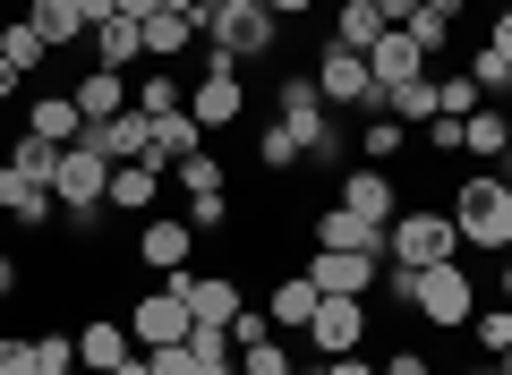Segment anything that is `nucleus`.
Instances as JSON below:
<instances>
[{"label":"nucleus","instance_id":"nucleus-18","mask_svg":"<svg viewBox=\"0 0 512 375\" xmlns=\"http://www.w3.org/2000/svg\"><path fill=\"white\" fill-rule=\"evenodd\" d=\"M146 120H154V111H146ZM188 154H205V128L188 120V103H180V111H163V120H154V154H146V162H154V171H180Z\"/></svg>","mask_w":512,"mask_h":375},{"label":"nucleus","instance_id":"nucleus-29","mask_svg":"<svg viewBox=\"0 0 512 375\" xmlns=\"http://www.w3.org/2000/svg\"><path fill=\"white\" fill-rule=\"evenodd\" d=\"M248 137H256V162H265V171H299V162H308L282 120H248Z\"/></svg>","mask_w":512,"mask_h":375},{"label":"nucleus","instance_id":"nucleus-45","mask_svg":"<svg viewBox=\"0 0 512 375\" xmlns=\"http://www.w3.org/2000/svg\"><path fill=\"white\" fill-rule=\"evenodd\" d=\"M77 18H86V35H94V26H111V18H120V0H77Z\"/></svg>","mask_w":512,"mask_h":375},{"label":"nucleus","instance_id":"nucleus-42","mask_svg":"<svg viewBox=\"0 0 512 375\" xmlns=\"http://www.w3.org/2000/svg\"><path fill=\"white\" fill-rule=\"evenodd\" d=\"M146 367H154V375H197V367H188V341H171V350H146Z\"/></svg>","mask_w":512,"mask_h":375},{"label":"nucleus","instance_id":"nucleus-26","mask_svg":"<svg viewBox=\"0 0 512 375\" xmlns=\"http://www.w3.org/2000/svg\"><path fill=\"white\" fill-rule=\"evenodd\" d=\"M0 60H9V69H18V77H35V69H52V43H43L35 35V26H26V18H0Z\"/></svg>","mask_w":512,"mask_h":375},{"label":"nucleus","instance_id":"nucleus-24","mask_svg":"<svg viewBox=\"0 0 512 375\" xmlns=\"http://www.w3.org/2000/svg\"><path fill=\"white\" fill-rule=\"evenodd\" d=\"M26 26H35L52 52H69V43H86V18H77V0H26Z\"/></svg>","mask_w":512,"mask_h":375},{"label":"nucleus","instance_id":"nucleus-44","mask_svg":"<svg viewBox=\"0 0 512 375\" xmlns=\"http://www.w3.org/2000/svg\"><path fill=\"white\" fill-rule=\"evenodd\" d=\"M487 52H504V60H512V0H504V9L487 18Z\"/></svg>","mask_w":512,"mask_h":375},{"label":"nucleus","instance_id":"nucleus-41","mask_svg":"<svg viewBox=\"0 0 512 375\" xmlns=\"http://www.w3.org/2000/svg\"><path fill=\"white\" fill-rule=\"evenodd\" d=\"M427 154H461V120L436 111V120H427Z\"/></svg>","mask_w":512,"mask_h":375},{"label":"nucleus","instance_id":"nucleus-25","mask_svg":"<svg viewBox=\"0 0 512 375\" xmlns=\"http://www.w3.org/2000/svg\"><path fill=\"white\" fill-rule=\"evenodd\" d=\"M333 43H342V52H376L384 43V9L376 0H342V9H333Z\"/></svg>","mask_w":512,"mask_h":375},{"label":"nucleus","instance_id":"nucleus-37","mask_svg":"<svg viewBox=\"0 0 512 375\" xmlns=\"http://www.w3.org/2000/svg\"><path fill=\"white\" fill-rule=\"evenodd\" d=\"M35 375H77V333H35Z\"/></svg>","mask_w":512,"mask_h":375},{"label":"nucleus","instance_id":"nucleus-53","mask_svg":"<svg viewBox=\"0 0 512 375\" xmlns=\"http://www.w3.org/2000/svg\"><path fill=\"white\" fill-rule=\"evenodd\" d=\"M495 290H504V307H512V256H504V265H495Z\"/></svg>","mask_w":512,"mask_h":375},{"label":"nucleus","instance_id":"nucleus-11","mask_svg":"<svg viewBox=\"0 0 512 375\" xmlns=\"http://www.w3.org/2000/svg\"><path fill=\"white\" fill-rule=\"evenodd\" d=\"M0 214L18 222V231H52L60 197H52V188H43V179H26L18 162H0Z\"/></svg>","mask_w":512,"mask_h":375},{"label":"nucleus","instance_id":"nucleus-28","mask_svg":"<svg viewBox=\"0 0 512 375\" xmlns=\"http://www.w3.org/2000/svg\"><path fill=\"white\" fill-rule=\"evenodd\" d=\"M402 145H410V128L393 120V111H367V128H359V154L376 162V171H384V162H402Z\"/></svg>","mask_w":512,"mask_h":375},{"label":"nucleus","instance_id":"nucleus-17","mask_svg":"<svg viewBox=\"0 0 512 375\" xmlns=\"http://www.w3.org/2000/svg\"><path fill=\"white\" fill-rule=\"evenodd\" d=\"M86 60H94V69H137V60H146V26H137V18H111V26H94V35H86Z\"/></svg>","mask_w":512,"mask_h":375},{"label":"nucleus","instance_id":"nucleus-14","mask_svg":"<svg viewBox=\"0 0 512 375\" xmlns=\"http://www.w3.org/2000/svg\"><path fill=\"white\" fill-rule=\"evenodd\" d=\"M120 358H137V341H128V324H120V316L77 324V375H111Z\"/></svg>","mask_w":512,"mask_h":375},{"label":"nucleus","instance_id":"nucleus-39","mask_svg":"<svg viewBox=\"0 0 512 375\" xmlns=\"http://www.w3.org/2000/svg\"><path fill=\"white\" fill-rule=\"evenodd\" d=\"M0 375H35V333H0Z\"/></svg>","mask_w":512,"mask_h":375},{"label":"nucleus","instance_id":"nucleus-33","mask_svg":"<svg viewBox=\"0 0 512 375\" xmlns=\"http://www.w3.org/2000/svg\"><path fill=\"white\" fill-rule=\"evenodd\" d=\"M60 154H69V145H52V137H35V128H26V137L9 145V162H18L26 179H43V188H52V171H60Z\"/></svg>","mask_w":512,"mask_h":375},{"label":"nucleus","instance_id":"nucleus-5","mask_svg":"<svg viewBox=\"0 0 512 375\" xmlns=\"http://www.w3.org/2000/svg\"><path fill=\"white\" fill-rule=\"evenodd\" d=\"M308 341L316 358H359L367 350V299H316V316H308Z\"/></svg>","mask_w":512,"mask_h":375},{"label":"nucleus","instance_id":"nucleus-22","mask_svg":"<svg viewBox=\"0 0 512 375\" xmlns=\"http://www.w3.org/2000/svg\"><path fill=\"white\" fill-rule=\"evenodd\" d=\"M308 316H316V282L308 273H291V282L265 290V324H274V333H308Z\"/></svg>","mask_w":512,"mask_h":375},{"label":"nucleus","instance_id":"nucleus-38","mask_svg":"<svg viewBox=\"0 0 512 375\" xmlns=\"http://www.w3.org/2000/svg\"><path fill=\"white\" fill-rule=\"evenodd\" d=\"M171 188H188V197H214V188H222V162H214V154H188L180 171H171Z\"/></svg>","mask_w":512,"mask_h":375},{"label":"nucleus","instance_id":"nucleus-27","mask_svg":"<svg viewBox=\"0 0 512 375\" xmlns=\"http://www.w3.org/2000/svg\"><path fill=\"white\" fill-rule=\"evenodd\" d=\"M197 35H205L197 18H180V9H154V18H146V60H180Z\"/></svg>","mask_w":512,"mask_h":375},{"label":"nucleus","instance_id":"nucleus-49","mask_svg":"<svg viewBox=\"0 0 512 375\" xmlns=\"http://www.w3.org/2000/svg\"><path fill=\"white\" fill-rule=\"evenodd\" d=\"M9 290H18V256L0 248V299H9Z\"/></svg>","mask_w":512,"mask_h":375},{"label":"nucleus","instance_id":"nucleus-4","mask_svg":"<svg viewBox=\"0 0 512 375\" xmlns=\"http://www.w3.org/2000/svg\"><path fill=\"white\" fill-rule=\"evenodd\" d=\"M316 94H325V111H384L376 77H367V52H342V43H325V60H316Z\"/></svg>","mask_w":512,"mask_h":375},{"label":"nucleus","instance_id":"nucleus-9","mask_svg":"<svg viewBox=\"0 0 512 375\" xmlns=\"http://www.w3.org/2000/svg\"><path fill=\"white\" fill-rule=\"evenodd\" d=\"M308 282H316V299H367V290L384 282V265H376V256H350V248H316L308 256Z\"/></svg>","mask_w":512,"mask_h":375},{"label":"nucleus","instance_id":"nucleus-19","mask_svg":"<svg viewBox=\"0 0 512 375\" xmlns=\"http://www.w3.org/2000/svg\"><path fill=\"white\" fill-rule=\"evenodd\" d=\"M163 179L171 171H154V162H120V171H111V214H137V222H146L154 214V197H163Z\"/></svg>","mask_w":512,"mask_h":375},{"label":"nucleus","instance_id":"nucleus-54","mask_svg":"<svg viewBox=\"0 0 512 375\" xmlns=\"http://www.w3.org/2000/svg\"><path fill=\"white\" fill-rule=\"evenodd\" d=\"M461 375H504V367H495V358H478V367H461Z\"/></svg>","mask_w":512,"mask_h":375},{"label":"nucleus","instance_id":"nucleus-10","mask_svg":"<svg viewBox=\"0 0 512 375\" xmlns=\"http://www.w3.org/2000/svg\"><path fill=\"white\" fill-rule=\"evenodd\" d=\"M171 290L188 299V316H197V324H231L239 307H248L239 273H171Z\"/></svg>","mask_w":512,"mask_h":375},{"label":"nucleus","instance_id":"nucleus-7","mask_svg":"<svg viewBox=\"0 0 512 375\" xmlns=\"http://www.w3.org/2000/svg\"><path fill=\"white\" fill-rule=\"evenodd\" d=\"M128 341H137V350H171V341H188V299L180 290H146V299L128 307Z\"/></svg>","mask_w":512,"mask_h":375},{"label":"nucleus","instance_id":"nucleus-32","mask_svg":"<svg viewBox=\"0 0 512 375\" xmlns=\"http://www.w3.org/2000/svg\"><path fill=\"white\" fill-rule=\"evenodd\" d=\"M478 103H487V94H478L470 69H436V111H444V120H470Z\"/></svg>","mask_w":512,"mask_h":375},{"label":"nucleus","instance_id":"nucleus-1","mask_svg":"<svg viewBox=\"0 0 512 375\" xmlns=\"http://www.w3.org/2000/svg\"><path fill=\"white\" fill-rule=\"evenodd\" d=\"M384 290H393L402 307H419L436 333H461V324L478 316V282H470V265H461V256H453V265H427V273L384 265Z\"/></svg>","mask_w":512,"mask_h":375},{"label":"nucleus","instance_id":"nucleus-46","mask_svg":"<svg viewBox=\"0 0 512 375\" xmlns=\"http://www.w3.org/2000/svg\"><path fill=\"white\" fill-rule=\"evenodd\" d=\"M316 375H376L367 358H316Z\"/></svg>","mask_w":512,"mask_h":375},{"label":"nucleus","instance_id":"nucleus-58","mask_svg":"<svg viewBox=\"0 0 512 375\" xmlns=\"http://www.w3.org/2000/svg\"><path fill=\"white\" fill-rule=\"evenodd\" d=\"M504 256H512V248H504Z\"/></svg>","mask_w":512,"mask_h":375},{"label":"nucleus","instance_id":"nucleus-3","mask_svg":"<svg viewBox=\"0 0 512 375\" xmlns=\"http://www.w3.org/2000/svg\"><path fill=\"white\" fill-rule=\"evenodd\" d=\"M384 239H393V265H402V273H427V265H453V256H461V231H453L444 205H402Z\"/></svg>","mask_w":512,"mask_h":375},{"label":"nucleus","instance_id":"nucleus-47","mask_svg":"<svg viewBox=\"0 0 512 375\" xmlns=\"http://www.w3.org/2000/svg\"><path fill=\"white\" fill-rule=\"evenodd\" d=\"M376 9H384V26H410V18H419V0H376Z\"/></svg>","mask_w":512,"mask_h":375},{"label":"nucleus","instance_id":"nucleus-43","mask_svg":"<svg viewBox=\"0 0 512 375\" xmlns=\"http://www.w3.org/2000/svg\"><path fill=\"white\" fill-rule=\"evenodd\" d=\"M376 375H436V367H427V350H393Z\"/></svg>","mask_w":512,"mask_h":375},{"label":"nucleus","instance_id":"nucleus-8","mask_svg":"<svg viewBox=\"0 0 512 375\" xmlns=\"http://www.w3.org/2000/svg\"><path fill=\"white\" fill-rule=\"evenodd\" d=\"M77 145H86V154H103L111 171H120V162H146V154H154V120L128 103L120 120H86V137H77Z\"/></svg>","mask_w":512,"mask_h":375},{"label":"nucleus","instance_id":"nucleus-40","mask_svg":"<svg viewBox=\"0 0 512 375\" xmlns=\"http://www.w3.org/2000/svg\"><path fill=\"white\" fill-rule=\"evenodd\" d=\"M222 222H231V197H188V231H222Z\"/></svg>","mask_w":512,"mask_h":375},{"label":"nucleus","instance_id":"nucleus-12","mask_svg":"<svg viewBox=\"0 0 512 375\" xmlns=\"http://www.w3.org/2000/svg\"><path fill=\"white\" fill-rule=\"evenodd\" d=\"M137 265L146 273H188V214H146V231H137Z\"/></svg>","mask_w":512,"mask_h":375},{"label":"nucleus","instance_id":"nucleus-20","mask_svg":"<svg viewBox=\"0 0 512 375\" xmlns=\"http://www.w3.org/2000/svg\"><path fill=\"white\" fill-rule=\"evenodd\" d=\"M26 128H35V137H52V145H77L86 137V111H77V94H35V103H26Z\"/></svg>","mask_w":512,"mask_h":375},{"label":"nucleus","instance_id":"nucleus-31","mask_svg":"<svg viewBox=\"0 0 512 375\" xmlns=\"http://www.w3.org/2000/svg\"><path fill=\"white\" fill-rule=\"evenodd\" d=\"M461 333H470V341H478V350H487V358H504V350H512V307H504V299H495V307L478 299V316L461 324Z\"/></svg>","mask_w":512,"mask_h":375},{"label":"nucleus","instance_id":"nucleus-51","mask_svg":"<svg viewBox=\"0 0 512 375\" xmlns=\"http://www.w3.org/2000/svg\"><path fill=\"white\" fill-rule=\"evenodd\" d=\"M18 86H26V77H18V69H9V60H0V103H9V94H18Z\"/></svg>","mask_w":512,"mask_h":375},{"label":"nucleus","instance_id":"nucleus-16","mask_svg":"<svg viewBox=\"0 0 512 375\" xmlns=\"http://www.w3.org/2000/svg\"><path fill=\"white\" fill-rule=\"evenodd\" d=\"M367 77H376V94H393V86H410V77H427V52L402 35V26H384V43L367 52Z\"/></svg>","mask_w":512,"mask_h":375},{"label":"nucleus","instance_id":"nucleus-57","mask_svg":"<svg viewBox=\"0 0 512 375\" xmlns=\"http://www.w3.org/2000/svg\"><path fill=\"white\" fill-rule=\"evenodd\" d=\"M504 94H512V86H504Z\"/></svg>","mask_w":512,"mask_h":375},{"label":"nucleus","instance_id":"nucleus-48","mask_svg":"<svg viewBox=\"0 0 512 375\" xmlns=\"http://www.w3.org/2000/svg\"><path fill=\"white\" fill-rule=\"evenodd\" d=\"M265 9H274V18H282V26H291V18H308L316 0H265Z\"/></svg>","mask_w":512,"mask_h":375},{"label":"nucleus","instance_id":"nucleus-56","mask_svg":"<svg viewBox=\"0 0 512 375\" xmlns=\"http://www.w3.org/2000/svg\"><path fill=\"white\" fill-rule=\"evenodd\" d=\"M504 179H512V145H504Z\"/></svg>","mask_w":512,"mask_h":375},{"label":"nucleus","instance_id":"nucleus-21","mask_svg":"<svg viewBox=\"0 0 512 375\" xmlns=\"http://www.w3.org/2000/svg\"><path fill=\"white\" fill-rule=\"evenodd\" d=\"M504 145H512V103H478L470 120H461V154L504 162Z\"/></svg>","mask_w":512,"mask_h":375},{"label":"nucleus","instance_id":"nucleus-50","mask_svg":"<svg viewBox=\"0 0 512 375\" xmlns=\"http://www.w3.org/2000/svg\"><path fill=\"white\" fill-rule=\"evenodd\" d=\"M154 9H163V0H120V18H137V26H146Z\"/></svg>","mask_w":512,"mask_h":375},{"label":"nucleus","instance_id":"nucleus-34","mask_svg":"<svg viewBox=\"0 0 512 375\" xmlns=\"http://www.w3.org/2000/svg\"><path fill=\"white\" fill-rule=\"evenodd\" d=\"M384 111H393V120H436V77H410V86H393V94H384Z\"/></svg>","mask_w":512,"mask_h":375},{"label":"nucleus","instance_id":"nucleus-55","mask_svg":"<svg viewBox=\"0 0 512 375\" xmlns=\"http://www.w3.org/2000/svg\"><path fill=\"white\" fill-rule=\"evenodd\" d=\"M291 375H316V358H299V367H291Z\"/></svg>","mask_w":512,"mask_h":375},{"label":"nucleus","instance_id":"nucleus-15","mask_svg":"<svg viewBox=\"0 0 512 375\" xmlns=\"http://www.w3.org/2000/svg\"><path fill=\"white\" fill-rule=\"evenodd\" d=\"M333 188H342V197H333V205H350V214H359V222H393V214H402V205H393V179H384L376 162H359V171H342V179H333Z\"/></svg>","mask_w":512,"mask_h":375},{"label":"nucleus","instance_id":"nucleus-52","mask_svg":"<svg viewBox=\"0 0 512 375\" xmlns=\"http://www.w3.org/2000/svg\"><path fill=\"white\" fill-rule=\"evenodd\" d=\"M111 375H154V367H146V350H137V358H120V367H111Z\"/></svg>","mask_w":512,"mask_h":375},{"label":"nucleus","instance_id":"nucleus-35","mask_svg":"<svg viewBox=\"0 0 512 375\" xmlns=\"http://www.w3.org/2000/svg\"><path fill=\"white\" fill-rule=\"evenodd\" d=\"M188 103V86L171 69H154V77H137V111H154V120H163V111H180Z\"/></svg>","mask_w":512,"mask_h":375},{"label":"nucleus","instance_id":"nucleus-23","mask_svg":"<svg viewBox=\"0 0 512 375\" xmlns=\"http://www.w3.org/2000/svg\"><path fill=\"white\" fill-rule=\"evenodd\" d=\"M69 94H77V111H86V120H120V111L137 103V94H128V77H120V69H86V77H77Z\"/></svg>","mask_w":512,"mask_h":375},{"label":"nucleus","instance_id":"nucleus-36","mask_svg":"<svg viewBox=\"0 0 512 375\" xmlns=\"http://www.w3.org/2000/svg\"><path fill=\"white\" fill-rule=\"evenodd\" d=\"M461 69L478 77V94H487V103L512 86V60H504V52H487V43H478V52H461Z\"/></svg>","mask_w":512,"mask_h":375},{"label":"nucleus","instance_id":"nucleus-30","mask_svg":"<svg viewBox=\"0 0 512 375\" xmlns=\"http://www.w3.org/2000/svg\"><path fill=\"white\" fill-rule=\"evenodd\" d=\"M299 358H291V341L282 333H256V341H239V375H291Z\"/></svg>","mask_w":512,"mask_h":375},{"label":"nucleus","instance_id":"nucleus-13","mask_svg":"<svg viewBox=\"0 0 512 375\" xmlns=\"http://www.w3.org/2000/svg\"><path fill=\"white\" fill-rule=\"evenodd\" d=\"M52 197H60V205H103V197H111V162L86 154V145H69L60 171H52Z\"/></svg>","mask_w":512,"mask_h":375},{"label":"nucleus","instance_id":"nucleus-2","mask_svg":"<svg viewBox=\"0 0 512 375\" xmlns=\"http://www.w3.org/2000/svg\"><path fill=\"white\" fill-rule=\"evenodd\" d=\"M444 214H453L461 248L504 256V248H512V179H504V171H470V179H461V197L444 205Z\"/></svg>","mask_w":512,"mask_h":375},{"label":"nucleus","instance_id":"nucleus-6","mask_svg":"<svg viewBox=\"0 0 512 375\" xmlns=\"http://www.w3.org/2000/svg\"><path fill=\"white\" fill-rule=\"evenodd\" d=\"M188 120H197L205 137H222V128H239V120H248V77H231V69L197 77V86H188Z\"/></svg>","mask_w":512,"mask_h":375}]
</instances>
